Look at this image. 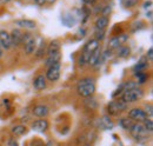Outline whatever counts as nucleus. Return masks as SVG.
<instances>
[{
	"mask_svg": "<svg viewBox=\"0 0 153 146\" xmlns=\"http://www.w3.org/2000/svg\"><path fill=\"white\" fill-rule=\"evenodd\" d=\"M76 91L82 98H90L96 92V83L92 78H84L78 83Z\"/></svg>",
	"mask_w": 153,
	"mask_h": 146,
	"instance_id": "obj_1",
	"label": "nucleus"
},
{
	"mask_svg": "<svg viewBox=\"0 0 153 146\" xmlns=\"http://www.w3.org/2000/svg\"><path fill=\"white\" fill-rule=\"evenodd\" d=\"M143 97H144L143 90H140L139 87H134V89H131V90L124 91L121 100L125 101L126 104H132V103H135V101L140 100Z\"/></svg>",
	"mask_w": 153,
	"mask_h": 146,
	"instance_id": "obj_2",
	"label": "nucleus"
},
{
	"mask_svg": "<svg viewBox=\"0 0 153 146\" xmlns=\"http://www.w3.org/2000/svg\"><path fill=\"white\" fill-rule=\"evenodd\" d=\"M22 45H24V51L26 54H32L36 52L37 48V40L36 38L28 33H24L22 38Z\"/></svg>",
	"mask_w": 153,
	"mask_h": 146,
	"instance_id": "obj_3",
	"label": "nucleus"
},
{
	"mask_svg": "<svg viewBox=\"0 0 153 146\" xmlns=\"http://www.w3.org/2000/svg\"><path fill=\"white\" fill-rule=\"evenodd\" d=\"M127 105H128V104H126V103L123 101L121 99H119V100H113V101H111V103L107 105V111H108L110 114L117 115V114H119V113L126 111Z\"/></svg>",
	"mask_w": 153,
	"mask_h": 146,
	"instance_id": "obj_4",
	"label": "nucleus"
},
{
	"mask_svg": "<svg viewBox=\"0 0 153 146\" xmlns=\"http://www.w3.org/2000/svg\"><path fill=\"white\" fill-rule=\"evenodd\" d=\"M128 117L132 121H135V123H144L149 118L144 112V110L141 109H132L128 112Z\"/></svg>",
	"mask_w": 153,
	"mask_h": 146,
	"instance_id": "obj_5",
	"label": "nucleus"
},
{
	"mask_svg": "<svg viewBox=\"0 0 153 146\" xmlns=\"http://www.w3.org/2000/svg\"><path fill=\"white\" fill-rule=\"evenodd\" d=\"M60 70H61L60 63L50 66L48 70H47V72H46V75H45L46 79L50 80V81H57L58 79L60 78Z\"/></svg>",
	"mask_w": 153,
	"mask_h": 146,
	"instance_id": "obj_6",
	"label": "nucleus"
},
{
	"mask_svg": "<svg viewBox=\"0 0 153 146\" xmlns=\"http://www.w3.org/2000/svg\"><path fill=\"white\" fill-rule=\"evenodd\" d=\"M11 42H12V46H16L18 47L22 44V38H24V33L20 31V30H13L11 33Z\"/></svg>",
	"mask_w": 153,
	"mask_h": 146,
	"instance_id": "obj_7",
	"label": "nucleus"
},
{
	"mask_svg": "<svg viewBox=\"0 0 153 146\" xmlns=\"http://www.w3.org/2000/svg\"><path fill=\"white\" fill-rule=\"evenodd\" d=\"M0 45L4 50H8L12 47V42H11V36L10 33L6 31H0Z\"/></svg>",
	"mask_w": 153,
	"mask_h": 146,
	"instance_id": "obj_8",
	"label": "nucleus"
},
{
	"mask_svg": "<svg viewBox=\"0 0 153 146\" xmlns=\"http://www.w3.org/2000/svg\"><path fill=\"white\" fill-rule=\"evenodd\" d=\"M47 128H48V121L46 119H38L32 124V130L39 133L45 132Z\"/></svg>",
	"mask_w": 153,
	"mask_h": 146,
	"instance_id": "obj_9",
	"label": "nucleus"
},
{
	"mask_svg": "<svg viewBox=\"0 0 153 146\" xmlns=\"http://www.w3.org/2000/svg\"><path fill=\"white\" fill-rule=\"evenodd\" d=\"M130 131H131V133L135 136L137 138H139V137H145L146 134H147V131L144 128L143 125H140L139 123H133V125L130 127Z\"/></svg>",
	"mask_w": 153,
	"mask_h": 146,
	"instance_id": "obj_10",
	"label": "nucleus"
},
{
	"mask_svg": "<svg viewBox=\"0 0 153 146\" xmlns=\"http://www.w3.org/2000/svg\"><path fill=\"white\" fill-rule=\"evenodd\" d=\"M99 48V41L97 39H92L90 41H87L82 48V52L85 53H88V54H92L94 51H97Z\"/></svg>",
	"mask_w": 153,
	"mask_h": 146,
	"instance_id": "obj_11",
	"label": "nucleus"
},
{
	"mask_svg": "<svg viewBox=\"0 0 153 146\" xmlns=\"http://www.w3.org/2000/svg\"><path fill=\"white\" fill-rule=\"evenodd\" d=\"M33 86L37 91H42L46 89V77L44 74L38 75L34 80H33Z\"/></svg>",
	"mask_w": 153,
	"mask_h": 146,
	"instance_id": "obj_12",
	"label": "nucleus"
},
{
	"mask_svg": "<svg viewBox=\"0 0 153 146\" xmlns=\"http://www.w3.org/2000/svg\"><path fill=\"white\" fill-rule=\"evenodd\" d=\"M126 40H127V36H126V34H121V36H113V38L110 40L108 46H110L111 48H117V47H119L123 42H125Z\"/></svg>",
	"mask_w": 153,
	"mask_h": 146,
	"instance_id": "obj_13",
	"label": "nucleus"
},
{
	"mask_svg": "<svg viewBox=\"0 0 153 146\" xmlns=\"http://www.w3.org/2000/svg\"><path fill=\"white\" fill-rule=\"evenodd\" d=\"M33 114L36 115V117H38V118H45V117H47V114H48V107L46 106V105H37L34 109H33Z\"/></svg>",
	"mask_w": 153,
	"mask_h": 146,
	"instance_id": "obj_14",
	"label": "nucleus"
},
{
	"mask_svg": "<svg viewBox=\"0 0 153 146\" xmlns=\"http://www.w3.org/2000/svg\"><path fill=\"white\" fill-rule=\"evenodd\" d=\"M16 24H17L19 27L27 28V30H33V28H36V26H37L33 20H28V19H20V20H17Z\"/></svg>",
	"mask_w": 153,
	"mask_h": 146,
	"instance_id": "obj_15",
	"label": "nucleus"
},
{
	"mask_svg": "<svg viewBox=\"0 0 153 146\" xmlns=\"http://www.w3.org/2000/svg\"><path fill=\"white\" fill-rule=\"evenodd\" d=\"M60 58H61V54H60V52H58V53H54V54L47 55V59H46V61H45V66L50 67V66H52V65L59 64V63H60Z\"/></svg>",
	"mask_w": 153,
	"mask_h": 146,
	"instance_id": "obj_16",
	"label": "nucleus"
},
{
	"mask_svg": "<svg viewBox=\"0 0 153 146\" xmlns=\"http://www.w3.org/2000/svg\"><path fill=\"white\" fill-rule=\"evenodd\" d=\"M100 60H101V52H100V50L98 48L97 51H94L92 54L90 55L88 65H91V66H96V65H98V64H100Z\"/></svg>",
	"mask_w": 153,
	"mask_h": 146,
	"instance_id": "obj_17",
	"label": "nucleus"
},
{
	"mask_svg": "<svg viewBox=\"0 0 153 146\" xmlns=\"http://www.w3.org/2000/svg\"><path fill=\"white\" fill-rule=\"evenodd\" d=\"M110 24V19L107 17H100L96 21V30H105Z\"/></svg>",
	"mask_w": 153,
	"mask_h": 146,
	"instance_id": "obj_18",
	"label": "nucleus"
},
{
	"mask_svg": "<svg viewBox=\"0 0 153 146\" xmlns=\"http://www.w3.org/2000/svg\"><path fill=\"white\" fill-rule=\"evenodd\" d=\"M59 51H60V44L58 41H52L48 45V47L46 50V53H47V55H51L54 54V53H58Z\"/></svg>",
	"mask_w": 153,
	"mask_h": 146,
	"instance_id": "obj_19",
	"label": "nucleus"
},
{
	"mask_svg": "<svg viewBox=\"0 0 153 146\" xmlns=\"http://www.w3.org/2000/svg\"><path fill=\"white\" fill-rule=\"evenodd\" d=\"M134 121H132L130 118H120L119 119V125L120 127L125 128V130H130V127L133 125Z\"/></svg>",
	"mask_w": 153,
	"mask_h": 146,
	"instance_id": "obj_20",
	"label": "nucleus"
},
{
	"mask_svg": "<svg viewBox=\"0 0 153 146\" xmlns=\"http://www.w3.org/2000/svg\"><path fill=\"white\" fill-rule=\"evenodd\" d=\"M12 133L14 136H22L26 133V127L24 125H14L12 127Z\"/></svg>",
	"mask_w": 153,
	"mask_h": 146,
	"instance_id": "obj_21",
	"label": "nucleus"
},
{
	"mask_svg": "<svg viewBox=\"0 0 153 146\" xmlns=\"http://www.w3.org/2000/svg\"><path fill=\"white\" fill-rule=\"evenodd\" d=\"M130 53H131L130 47H127V46H121V47L119 48L118 55H119L120 58H127V57L130 55Z\"/></svg>",
	"mask_w": 153,
	"mask_h": 146,
	"instance_id": "obj_22",
	"label": "nucleus"
},
{
	"mask_svg": "<svg viewBox=\"0 0 153 146\" xmlns=\"http://www.w3.org/2000/svg\"><path fill=\"white\" fill-rule=\"evenodd\" d=\"M45 51H46V44H45V41L42 40L41 42H40V46L38 47V50H36V57L37 58H41L44 53H45Z\"/></svg>",
	"mask_w": 153,
	"mask_h": 146,
	"instance_id": "obj_23",
	"label": "nucleus"
},
{
	"mask_svg": "<svg viewBox=\"0 0 153 146\" xmlns=\"http://www.w3.org/2000/svg\"><path fill=\"white\" fill-rule=\"evenodd\" d=\"M144 128L147 131V132H152L153 131V123H152V119L151 118H147L145 121H144Z\"/></svg>",
	"mask_w": 153,
	"mask_h": 146,
	"instance_id": "obj_24",
	"label": "nucleus"
},
{
	"mask_svg": "<svg viewBox=\"0 0 153 146\" xmlns=\"http://www.w3.org/2000/svg\"><path fill=\"white\" fill-rule=\"evenodd\" d=\"M101 123H102V125H104L106 128H112V127H113V124H112V121L110 120V118H108V117H102Z\"/></svg>",
	"mask_w": 153,
	"mask_h": 146,
	"instance_id": "obj_25",
	"label": "nucleus"
},
{
	"mask_svg": "<svg viewBox=\"0 0 153 146\" xmlns=\"http://www.w3.org/2000/svg\"><path fill=\"white\" fill-rule=\"evenodd\" d=\"M137 77H138V84H144V83L147 80V75L143 72L138 73V74H137Z\"/></svg>",
	"mask_w": 153,
	"mask_h": 146,
	"instance_id": "obj_26",
	"label": "nucleus"
},
{
	"mask_svg": "<svg viewBox=\"0 0 153 146\" xmlns=\"http://www.w3.org/2000/svg\"><path fill=\"white\" fill-rule=\"evenodd\" d=\"M104 36H105V30H97L96 31V38L98 41H100L101 39H104Z\"/></svg>",
	"mask_w": 153,
	"mask_h": 146,
	"instance_id": "obj_27",
	"label": "nucleus"
},
{
	"mask_svg": "<svg viewBox=\"0 0 153 146\" xmlns=\"http://www.w3.org/2000/svg\"><path fill=\"white\" fill-rule=\"evenodd\" d=\"M144 112L146 113V115H147L149 118H151V117H152V113H153L152 106H151V105H146V106H145V110H144Z\"/></svg>",
	"mask_w": 153,
	"mask_h": 146,
	"instance_id": "obj_28",
	"label": "nucleus"
},
{
	"mask_svg": "<svg viewBox=\"0 0 153 146\" xmlns=\"http://www.w3.org/2000/svg\"><path fill=\"white\" fill-rule=\"evenodd\" d=\"M146 59H147L149 61H152L153 60V50L152 48L149 50V52H147V54H146Z\"/></svg>",
	"mask_w": 153,
	"mask_h": 146,
	"instance_id": "obj_29",
	"label": "nucleus"
},
{
	"mask_svg": "<svg viewBox=\"0 0 153 146\" xmlns=\"http://www.w3.org/2000/svg\"><path fill=\"white\" fill-rule=\"evenodd\" d=\"M7 146H18V142L12 138V139H10V140L7 142Z\"/></svg>",
	"mask_w": 153,
	"mask_h": 146,
	"instance_id": "obj_30",
	"label": "nucleus"
},
{
	"mask_svg": "<svg viewBox=\"0 0 153 146\" xmlns=\"http://www.w3.org/2000/svg\"><path fill=\"white\" fill-rule=\"evenodd\" d=\"M108 12H111V7H110V6H106L105 10L102 11V14H104L102 17H107V13H108Z\"/></svg>",
	"mask_w": 153,
	"mask_h": 146,
	"instance_id": "obj_31",
	"label": "nucleus"
},
{
	"mask_svg": "<svg viewBox=\"0 0 153 146\" xmlns=\"http://www.w3.org/2000/svg\"><path fill=\"white\" fill-rule=\"evenodd\" d=\"M151 6H152V1H146V2L144 4V8H145V10L151 8Z\"/></svg>",
	"mask_w": 153,
	"mask_h": 146,
	"instance_id": "obj_32",
	"label": "nucleus"
},
{
	"mask_svg": "<svg viewBox=\"0 0 153 146\" xmlns=\"http://www.w3.org/2000/svg\"><path fill=\"white\" fill-rule=\"evenodd\" d=\"M34 2H36L37 5H39V6H42L44 4H46V1H45V0H34Z\"/></svg>",
	"mask_w": 153,
	"mask_h": 146,
	"instance_id": "obj_33",
	"label": "nucleus"
},
{
	"mask_svg": "<svg viewBox=\"0 0 153 146\" xmlns=\"http://www.w3.org/2000/svg\"><path fill=\"white\" fill-rule=\"evenodd\" d=\"M2 54H4V48L1 47V45H0V58L2 57Z\"/></svg>",
	"mask_w": 153,
	"mask_h": 146,
	"instance_id": "obj_34",
	"label": "nucleus"
},
{
	"mask_svg": "<svg viewBox=\"0 0 153 146\" xmlns=\"http://www.w3.org/2000/svg\"><path fill=\"white\" fill-rule=\"evenodd\" d=\"M46 1V4H53V2H56V0H45Z\"/></svg>",
	"mask_w": 153,
	"mask_h": 146,
	"instance_id": "obj_35",
	"label": "nucleus"
},
{
	"mask_svg": "<svg viewBox=\"0 0 153 146\" xmlns=\"http://www.w3.org/2000/svg\"><path fill=\"white\" fill-rule=\"evenodd\" d=\"M10 1H12V0H0V2H2V4H7Z\"/></svg>",
	"mask_w": 153,
	"mask_h": 146,
	"instance_id": "obj_36",
	"label": "nucleus"
},
{
	"mask_svg": "<svg viewBox=\"0 0 153 146\" xmlns=\"http://www.w3.org/2000/svg\"><path fill=\"white\" fill-rule=\"evenodd\" d=\"M146 17H149V18H151V17H152V12L150 11L149 13H146Z\"/></svg>",
	"mask_w": 153,
	"mask_h": 146,
	"instance_id": "obj_37",
	"label": "nucleus"
},
{
	"mask_svg": "<svg viewBox=\"0 0 153 146\" xmlns=\"http://www.w3.org/2000/svg\"><path fill=\"white\" fill-rule=\"evenodd\" d=\"M45 146H53V143H52V142H48Z\"/></svg>",
	"mask_w": 153,
	"mask_h": 146,
	"instance_id": "obj_38",
	"label": "nucleus"
},
{
	"mask_svg": "<svg viewBox=\"0 0 153 146\" xmlns=\"http://www.w3.org/2000/svg\"><path fill=\"white\" fill-rule=\"evenodd\" d=\"M86 146H88V145H86Z\"/></svg>",
	"mask_w": 153,
	"mask_h": 146,
	"instance_id": "obj_39",
	"label": "nucleus"
}]
</instances>
